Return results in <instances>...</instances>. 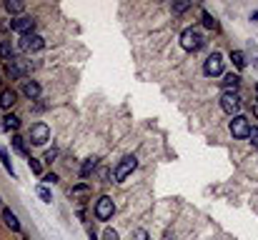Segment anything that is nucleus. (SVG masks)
<instances>
[{
    "mask_svg": "<svg viewBox=\"0 0 258 240\" xmlns=\"http://www.w3.org/2000/svg\"><path fill=\"white\" fill-rule=\"evenodd\" d=\"M203 45H206V38H203L201 28L190 25V28H186V30L181 33V48H183V50L196 53V50H201Z\"/></svg>",
    "mask_w": 258,
    "mask_h": 240,
    "instance_id": "nucleus-1",
    "label": "nucleus"
},
{
    "mask_svg": "<svg viewBox=\"0 0 258 240\" xmlns=\"http://www.w3.org/2000/svg\"><path fill=\"white\" fill-rule=\"evenodd\" d=\"M138 168V158L136 155H125V158H120L118 160V165H116V170H113V180L116 183H123L128 175H133V170Z\"/></svg>",
    "mask_w": 258,
    "mask_h": 240,
    "instance_id": "nucleus-2",
    "label": "nucleus"
},
{
    "mask_svg": "<svg viewBox=\"0 0 258 240\" xmlns=\"http://www.w3.org/2000/svg\"><path fill=\"white\" fill-rule=\"evenodd\" d=\"M228 130H231V135H233V138L246 140L248 133H251V120H248L246 115H233L231 123H228Z\"/></svg>",
    "mask_w": 258,
    "mask_h": 240,
    "instance_id": "nucleus-3",
    "label": "nucleus"
},
{
    "mask_svg": "<svg viewBox=\"0 0 258 240\" xmlns=\"http://www.w3.org/2000/svg\"><path fill=\"white\" fill-rule=\"evenodd\" d=\"M18 48L23 50V53H38V50L46 48V40H43L38 33H28V35H20Z\"/></svg>",
    "mask_w": 258,
    "mask_h": 240,
    "instance_id": "nucleus-4",
    "label": "nucleus"
},
{
    "mask_svg": "<svg viewBox=\"0 0 258 240\" xmlns=\"http://www.w3.org/2000/svg\"><path fill=\"white\" fill-rule=\"evenodd\" d=\"M223 55L221 53H211L208 58H206V63H203V73L208 75V78H218V75H223Z\"/></svg>",
    "mask_w": 258,
    "mask_h": 240,
    "instance_id": "nucleus-5",
    "label": "nucleus"
},
{
    "mask_svg": "<svg viewBox=\"0 0 258 240\" xmlns=\"http://www.w3.org/2000/svg\"><path fill=\"white\" fill-rule=\"evenodd\" d=\"M10 28H13V33H18V35H28V33L35 30V18H33V15H18V18L10 20Z\"/></svg>",
    "mask_w": 258,
    "mask_h": 240,
    "instance_id": "nucleus-6",
    "label": "nucleus"
},
{
    "mask_svg": "<svg viewBox=\"0 0 258 240\" xmlns=\"http://www.w3.org/2000/svg\"><path fill=\"white\" fill-rule=\"evenodd\" d=\"M113 213H116V203H113V198H108V195H103V198H98V203H95V218L98 220H111L113 218Z\"/></svg>",
    "mask_w": 258,
    "mask_h": 240,
    "instance_id": "nucleus-7",
    "label": "nucleus"
},
{
    "mask_svg": "<svg viewBox=\"0 0 258 240\" xmlns=\"http://www.w3.org/2000/svg\"><path fill=\"white\" fill-rule=\"evenodd\" d=\"M28 73H30V63H28V60H23V58H13V60H8V75H10L13 80L25 78Z\"/></svg>",
    "mask_w": 258,
    "mask_h": 240,
    "instance_id": "nucleus-8",
    "label": "nucleus"
},
{
    "mask_svg": "<svg viewBox=\"0 0 258 240\" xmlns=\"http://www.w3.org/2000/svg\"><path fill=\"white\" fill-rule=\"evenodd\" d=\"M50 140V128L46 123H35L30 128V143L33 145H46Z\"/></svg>",
    "mask_w": 258,
    "mask_h": 240,
    "instance_id": "nucleus-9",
    "label": "nucleus"
},
{
    "mask_svg": "<svg viewBox=\"0 0 258 240\" xmlns=\"http://www.w3.org/2000/svg\"><path fill=\"white\" fill-rule=\"evenodd\" d=\"M221 108H223V113L226 115H238V110H241V98L235 95V93H223V98H221Z\"/></svg>",
    "mask_w": 258,
    "mask_h": 240,
    "instance_id": "nucleus-10",
    "label": "nucleus"
},
{
    "mask_svg": "<svg viewBox=\"0 0 258 240\" xmlns=\"http://www.w3.org/2000/svg\"><path fill=\"white\" fill-rule=\"evenodd\" d=\"M40 93H43V88H40V83H38V80H25V85H23V95H25L28 100H38Z\"/></svg>",
    "mask_w": 258,
    "mask_h": 240,
    "instance_id": "nucleus-11",
    "label": "nucleus"
},
{
    "mask_svg": "<svg viewBox=\"0 0 258 240\" xmlns=\"http://www.w3.org/2000/svg\"><path fill=\"white\" fill-rule=\"evenodd\" d=\"M15 90L13 88H3L0 90V108H3V110H10V108L15 105Z\"/></svg>",
    "mask_w": 258,
    "mask_h": 240,
    "instance_id": "nucleus-12",
    "label": "nucleus"
},
{
    "mask_svg": "<svg viewBox=\"0 0 258 240\" xmlns=\"http://www.w3.org/2000/svg\"><path fill=\"white\" fill-rule=\"evenodd\" d=\"M0 215H3V220H5V225L13 230V233H20V220H18V215L10 210V208H3V213H0Z\"/></svg>",
    "mask_w": 258,
    "mask_h": 240,
    "instance_id": "nucleus-13",
    "label": "nucleus"
},
{
    "mask_svg": "<svg viewBox=\"0 0 258 240\" xmlns=\"http://www.w3.org/2000/svg\"><path fill=\"white\" fill-rule=\"evenodd\" d=\"M238 85H241V75L228 73V75L223 78V88H226V93H235V90H238Z\"/></svg>",
    "mask_w": 258,
    "mask_h": 240,
    "instance_id": "nucleus-14",
    "label": "nucleus"
},
{
    "mask_svg": "<svg viewBox=\"0 0 258 240\" xmlns=\"http://www.w3.org/2000/svg\"><path fill=\"white\" fill-rule=\"evenodd\" d=\"M0 163H3V168H5L8 175L15 178V168H13V163H10V155H8V150H5V148H0Z\"/></svg>",
    "mask_w": 258,
    "mask_h": 240,
    "instance_id": "nucleus-15",
    "label": "nucleus"
},
{
    "mask_svg": "<svg viewBox=\"0 0 258 240\" xmlns=\"http://www.w3.org/2000/svg\"><path fill=\"white\" fill-rule=\"evenodd\" d=\"M13 148H15V153H20V155H25L28 160H30V153H28V145H25V140L20 138V135H13Z\"/></svg>",
    "mask_w": 258,
    "mask_h": 240,
    "instance_id": "nucleus-16",
    "label": "nucleus"
},
{
    "mask_svg": "<svg viewBox=\"0 0 258 240\" xmlns=\"http://www.w3.org/2000/svg\"><path fill=\"white\" fill-rule=\"evenodd\" d=\"M95 165H98V158H88L83 163V168H80V178L85 180V178H91V173L95 170Z\"/></svg>",
    "mask_w": 258,
    "mask_h": 240,
    "instance_id": "nucleus-17",
    "label": "nucleus"
},
{
    "mask_svg": "<svg viewBox=\"0 0 258 240\" xmlns=\"http://www.w3.org/2000/svg\"><path fill=\"white\" fill-rule=\"evenodd\" d=\"M0 58H3L5 63L15 58V53H13V43H10V40H3V43H0Z\"/></svg>",
    "mask_w": 258,
    "mask_h": 240,
    "instance_id": "nucleus-18",
    "label": "nucleus"
},
{
    "mask_svg": "<svg viewBox=\"0 0 258 240\" xmlns=\"http://www.w3.org/2000/svg\"><path fill=\"white\" fill-rule=\"evenodd\" d=\"M20 128V118L18 115H5L3 118V130H8V133H13V130Z\"/></svg>",
    "mask_w": 258,
    "mask_h": 240,
    "instance_id": "nucleus-19",
    "label": "nucleus"
},
{
    "mask_svg": "<svg viewBox=\"0 0 258 240\" xmlns=\"http://www.w3.org/2000/svg\"><path fill=\"white\" fill-rule=\"evenodd\" d=\"M23 3H20V0H5V10L10 13V15H20V13H23Z\"/></svg>",
    "mask_w": 258,
    "mask_h": 240,
    "instance_id": "nucleus-20",
    "label": "nucleus"
},
{
    "mask_svg": "<svg viewBox=\"0 0 258 240\" xmlns=\"http://www.w3.org/2000/svg\"><path fill=\"white\" fill-rule=\"evenodd\" d=\"M231 60H233V65H235L238 70L246 68V55H243L241 50H231Z\"/></svg>",
    "mask_w": 258,
    "mask_h": 240,
    "instance_id": "nucleus-21",
    "label": "nucleus"
},
{
    "mask_svg": "<svg viewBox=\"0 0 258 240\" xmlns=\"http://www.w3.org/2000/svg\"><path fill=\"white\" fill-rule=\"evenodd\" d=\"M201 18H203V25H206L208 30H216V28H218V20L213 18L208 10H203V13H201Z\"/></svg>",
    "mask_w": 258,
    "mask_h": 240,
    "instance_id": "nucleus-22",
    "label": "nucleus"
},
{
    "mask_svg": "<svg viewBox=\"0 0 258 240\" xmlns=\"http://www.w3.org/2000/svg\"><path fill=\"white\" fill-rule=\"evenodd\" d=\"M38 198H40L43 203H53V193H50L46 185H38Z\"/></svg>",
    "mask_w": 258,
    "mask_h": 240,
    "instance_id": "nucleus-23",
    "label": "nucleus"
},
{
    "mask_svg": "<svg viewBox=\"0 0 258 240\" xmlns=\"http://www.w3.org/2000/svg\"><path fill=\"white\" fill-rule=\"evenodd\" d=\"M28 168L33 170V175H43V165H40V160L30 158V160H28Z\"/></svg>",
    "mask_w": 258,
    "mask_h": 240,
    "instance_id": "nucleus-24",
    "label": "nucleus"
},
{
    "mask_svg": "<svg viewBox=\"0 0 258 240\" xmlns=\"http://www.w3.org/2000/svg\"><path fill=\"white\" fill-rule=\"evenodd\" d=\"M190 8V3H173V13L176 15H181V13H186Z\"/></svg>",
    "mask_w": 258,
    "mask_h": 240,
    "instance_id": "nucleus-25",
    "label": "nucleus"
},
{
    "mask_svg": "<svg viewBox=\"0 0 258 240\" xmlns=\"http://www.w3.org/2000/svg\"><path fill=\"white\" fill-rule=\"evenodd\" d=\"M103 240H120V238H118V233H116L113 228H105V233H103Z\"/></svg>",
    "mask_w": 258,
    "mask_h": 240,
    "instance_id": "nucleus-26",
    "label": "nucleus"
},
{
    "mask_svg": "<svg viewBox=\"0 0 258 240\" xmlns=\"http://www.w3.org/2000/svg\"><path fill=\"white\" fill-rule=\"evenodd\" d=\"M133 240H150V235H148V230H143V228H138V230L133 233Z\"/></svg>",
    "mask_w": 258,
    "mask_h": 240,
    "instance_id": "nucleus-27",
    "label": "nucleus"
},
{
    "mask_svg": "<svg viewBox=\"0 0 258 240\" xmlns=\"http://www.w3.org/2000/svg\"><path fill=\"white\" fill-rule=\"evenodd\" d=\"M248 138H251V143H253V148L258 150V128H251V133H248Z\"/></svg>",
    "mask_w": 258,
    "mask_h": 240,
    "instance_id": "nucleus-28",
    "label": "nucleus"
},
{
    "mask_svg": "<svg viewBox=\"0 0 258 240\" xmlns=\"http://www.w3.org/2000/svg\"><path fill=\"white\" fill-rule=\"evenodd\" d=\"M55 158H58V148H53V150H48V153H46V158H43V160H46V163H53Z\"/></svg>",
    "mask_w": 258,
    "mask_h": 240,
    "instance_id": "nucleus-29",
    "label": "nucleus"
},
{
    "mask_svg": "<svg viewBox=\"0 0 258 240\" xmlns=\"http://www.w3.org/2000/svg\"><path fill=\"white\" fill-rule=\"evenodd\" d=\"M43 180H46L48 185H55L58 183V175H55V173H48V175H43Z\"/></svg>",
    "mask_w": 258,
    "mask_h": 240,
    "instance_id": "nucleus-30",
    "label": "nucleus"
},
{
    "mask_svg": "<svg viewBox=\"0 0 258 240\" xmlns=\"http://www.w3.org/2000/svg\"><path fill=\"white\" fill-rule=\"evenodd\" d=\"M85 190H88V185H85V183H80V185L73 188V193H85Z\"/></svg>",
    "mask_w": 258,
    "mask_h": 240,
    "instance_id": "nucleus-31",
    "label": "nucleus"
},
{
    "mask_svg": "<svg viewBox=\"0 0 258 240\" xmlns=\"http://www.w3.org/2000/svg\"><path fill=\"white\" fill-rule=\"evenodd\" d=\"M251 20H258V10H256V13H251Z\"/></svg>",
    "mask_w": 258,
    "mask_h": 240,
    "instance_id": "nucleus-32",
    "label": "nucleus"
},
{
    "mask_svg": "<svg viewBox=\"0 0 258 240\" xmlns=\"http://www.w3.org/2000/svg\"><path fill=\"white\" fill-rule=\"evenodd\" d=\"M88 235H91V240H98V238H95V233H93V230H88Z\"/></svg>",
    "mask_w": 258,
    "mask_h": 240,
    "instance_id": "nucleus-33",
    "label": "nucleus"
},
{
    "mask_svg": "<svg viewBox=\"0 0 258 240\" xmlns=\"http://www.w3.org/2000/svg\"><path fill=\"white\" fill-rule=\"evenodd\" d=\"M256 98H258V88H256ZM256 108H258V100H256Z\"/></svg>",
    "mask_w": 258,
    "mask_h": 240,
    "instance_id": "nucleus-34",
    "label": "nucleus"
},
{
    "mask_svg": "<svg viewBox=\"0 0 258 240\" xmlns=\"http://www.w3.org/2000/svg\"><path fill=\"white\" fill-rule=\"evenodd\" d=\"M23 240H30V238H23Z\"/></svg>",
    "mask_w": 258,
    "mask_h": 240,
    "instance_id": "nucleus-35",
    "label": "nucleus"
},
{
    "mask_svg": "<svg viewBox=\"0 0 258 240\" xmlns=\"http://www.w3.org/2000/svg\"><path fill=\"white\" fill-rule=\"evenodd\" d=\"M0 83H3V80H0Z\"/></svg>",
    "mask_w": 258,
    "mask_h": 240,
    "instance_id": "nucleus-36",
    "label": "nucleus"
}]
</instances>
